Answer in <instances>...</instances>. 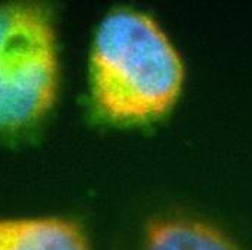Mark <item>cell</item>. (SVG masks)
<instances>
[{
  "instance_id": "6da1fadb",
  "label": "cell",
  "mask_w": 252,
  "mask_h": 250,
  "mask_svg": "<svg viewBox=\"0 0 252 250\" xmlns=\"http://www.w3.org/2000/svg\"><path fill=\"white\" fill-rule=\"evenodd\" d=\"M183 81L178 52L150 16L118 9L101 21L90 52V93L104 119L133 125L161 117Z\"/></svg>"
},
{
  "instance_id": "7a4b0ae2",
  "label": "cell",
  "mask_w": 252,
  "mask_h": 250,
  "mask_svg": "<svg viewBox=\"0 0 252 250\" xmlns=\"http://www.w3.org/2000/svg\"><path fill=\"white\" fill-rule=\"evenodd\" d=\"M58 88L54 26L33 4L0 6V133L38 125Z\"/></svg>"
},
{
  "instance_id": "3957f363",
  "label": "cell",
  "mask_w": 252,
  "mask_h": 250,
  "mask_svg": "<svg viewBox=\"0 0 252 250\" xmlns=\"http://www.w3.org/2000/svg\"><path fill=\"white\" fill-rule=\"evenodd\" d=\"M0 250H92L84 230L63 217L0 219Z\"/></svg>"
},
{
  "instance_id": "277c9868",
  "label": "cell",
  "mask_w": 252,
  "mask_h": 250,
  "mask_svg": "<svg viewBox=\"0 0 252 250\" xmlns=\"http://www.w3.org/2000/svg\"><path fill=\"white\" fill-rule=\"evenodd\" d=\"M142 250H241L216 225L189 216H167L151 222Z\"/></svg>"
}]
</instances>
